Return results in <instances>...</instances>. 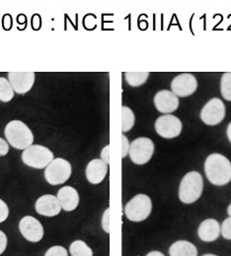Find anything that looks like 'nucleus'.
<instances>
[{
    "label": "nucleus",
    "mask_w": 231,
    "mask_h": 256,
    "mask_svg": "<svg viewBox=\"0 0 231 256\" xmlns=\"http://www.w3.org/2000/svg\"><path fill=\"white\" fill-rule=\"evenodd\" d=\"M107 172H108V164L101 159L90 160L85 170L86 178L91 184H101L106 178Z\"/></svg>",
    "instance_id": "15"
},
{
    "label": "nucleus",
    "mask_w": 231,
    "mask_h": 256,
    "mask_svg": "<svg viewBox=\"0 0 231 256\" xmlns=\"http://www.w3.org/2000/svg\"><path fill=\"white\" fill-rule=\"evenodd\" d=\"M214 256V254H204V256Z\"/></svg>",
    "instance_id": "35"
},
{
    "label": "nucleus",
    "mask_w": 231,
    "mask_h": 256,
    "mask_svg": "<svg viewBox=\"0 0 231 256\" xmlns=\"http://www.w3.org/2000/svg\"><path fill=\"white\" fill-rule=\"evenodd\" d=\"M156 110L161 112L169 114L174 112L179 106V98L172 91L161 90L157 92L153 98Z\"/></svg>",
    "instance_id": "14"
},
{
    "label": "nucleus",
    "mask_w": 231,
    "mask_h": 256,
    "mask_svg": "<svg viewBox=\"0 0 231 256\" xmlns=\"http://www.w3.org/2000/svg\"><path fill=\"white\" fill-rule=\"evenodd\" d=\"M134 122H135V116L132 108H130L129 106H122V131L124 133L130 131L134 126Z\"/></svg>",
    "instance_id": "21"
},
{
    "label": "nucleus",
    "mask_w": 231,
    "mask_h": 256,
    "mask_svg": "<svg viewBox=\"0 0 231 256\" xmlns=\"http://www.w3.org/2000/svg\"><path fill=\"white\" fill-rule=\"evenodd\" d=\"M19 230L23 238L30 242H41L45 234L40 221L32 216H25L20 220Z\"/></svg>",
    "instance_id": "11"
},
{
    "label": "nucleus",
    "mask_w": 231,
    "mask_h": 256,
    "mask_svg": "<svg viewBox=\"0 0 231 256\" xmlns=\"http://www.w3.org/2000/svg\"><path fill=\"white\" fill-rule=\"evenodd\" d=\"M14 93L10 82L4 77H0V100L4 102H10L14 96Z\"/></svg>",
    "instance_id": "22"
},
{
    "label": "nucleus",
    "mask_w": 231,
    "mask_h": 256,
    "mask_svg": "<svg viewBox=\"0 0 231 256\" xmlns=\"http://www.w3.org/2000/svg\"><path fill=\"white\" fill-rule=\"evenodd\" d=\"M130 146L131 144L129 142L128 137L125 134H123L122 135V158H126L129 155Z\"/></svg>",
    "instance_id": "28"
},
{
    "label": "nucleus",
    "mask_w": 231,
    "mask_h": 256,
    "mask_svg": "<svg viewBox=\"0 0 231 256\" xmlns=\"http://www.w3.org/2000/svg\"><path fill=\"white\" fill-rule=\"evenodd\" d=\"M146 256H165L162 252H158V250H153V252H148Z\"/></svg>",
    "instance_id": "32"
},
{
    "label": "nucleus",
    "mask_w": 231,
    "mask_h": 256,
    "mask_svg": "<svg viewBox=\"0 0 231 256\" xmlns=\"http://www.w3.org/2000/svg\"><path fill=\"white\" fill-rule=\"evenodd\" d=\"M170 256H198V250L188 240H177L169 248Z\"/></svg>",
    "instance_id": "18"
},
{
    "label": "nucleus",
    "mask_w": 231,
    "mask_h": 256,
    "mask_svg": "<svg viewBox=\"0 0 231 256\" xmlns=\"http://www.w3.org/2000/svg\"><path fill=\"white\" fill-rule=\"evenodd\" d=\"M9 152V144L3 138H0V157L6 156Z\"/></svg>",
    "instance_id": "30"
},
{
    "label": "nucleus",
    "mask_w": 231,
    "mask_h": 256,
    "mask_svg": "<svg viewBox=\"0 0 231 256\" xmlns=\"http://www.w3.org/2000/svg\"><path fill=\"white\" fill-rule=\"evenodd\" d=\"M198 88V81L193 74L182 73L176 76L171 82V90L177 96H185L193 95Z\"/></svg>",
    "instance_id": "10"
},
{
    "label": "nucleus",
    "mask_w": 231,
    "mask_h": 256,
    "mask_svg": "<svg viewBox=\"0 0 231 256\" xmlns=\"http://www.w3.org/2000/svg\"><path fill=\"white\" fill-rule=\"evenodd\" d=\"M220 93L223 98L231 102V72H226L221 77Z\"/></svg>",
    "instance_id": "23"
},
{
    "label": "nucleus",
    "mask_w": 231,
    "mask_h": 256,
    "mask_svg": "<svg viewBox=\"0 0 231 256\" xmlns=\"http://www.w3.org/2000/svg\"><path fill=\"white\" fill-rule=\"evenodd\" d=\"M200 120L206 126H214L219 124L225 118V106L218 98L208 100L200 112Z\"/></svg>",
    "instance_id": "8"
},
{
    "label": "nucleus",
    "mask_w": 231,
    "mask_h": 256,
    "mask_svg": "<svg viewBox=\"0 0 231 256\" xmlns=\"http://www.w3.org/2000/svg\"><path fill=\"white\" fill-rule=\"evenodd\" d=\"M102 228L106 234H110V208L106 209L102 217Z\"/></svg>",
    "instance_id": "26"
},
{
    "label": "nucleus",
    "mask_w": 231,
    "mask_h": 256,
    "mask_svg": "<svg viewBox=\"0 0 231 256\" xmlns=\"http://www.w3.org/2000/svg\"><path fill=\"white\" fill-rule=\"evenodd\" d=\"M7 244H8L7 236L5 234V232H3L0 230V256L6 250Z\"/></svg>",
    "instance_id": "29"
},
{
    "label": "nucleus",
    "mask_w": 231,
    "mask_h": 256,
    "mask_svg": "<svg viewBox=\"0 0 231 256\" xmlns=\"http://www.w3.org/2000/svg\"><path fill=\"white\" fill-rule=\"evenodd\" d=\"M58 199L66 212L74 211L79 204V194L77 190L71 186H64L58 192Z\"/></svg>",
    "instance_id": "17"
},
{
    "label": "nucleus",
    "mask_w": 231,
    "mask_h": 256,
    "mask_svg": "<svg viewBox=\"0 0 231 256\" xmlns=\"http://www.w3.org/2000/svg\"><path fill=\"white\" fill-rule=\"evenodd\" d=\"M34 72H9L8 81L10 82L15 93L23 95L28 93L35 83Z\"/></svg>",
    "instance_id": "12"
},
{
    "label": "nucleus",
    "mask_w": 231,
    "mask_h": 256,
    "mask_svg": "<svg viewBox=\"0 0 231 256\" xmlns=\"http://www.w3.org/2000/svg\"><path fill=\"white\" fill-rule=\"evenodd\" d=\"M45 256H68V252L66 248L62 246H55L50 248L46 254Z\"/></svg>",
    "instance_id": "24"
},
{
    "label": "nucleus",
    "mask_w": 231,
    "mask_h": 256,
    "mask_svg": "<svg viewBox=\"0 0 231 256\" xmlns=\"http://www.w3.org/2000/svg\"><path fill=\"white\" fill-rule=\"evenodd\" d=\"M154 128L157 134L162 138L173 139L181 134L182 122L175 116L164 114L156 120Z\"/></svg>",
    "instance_id": "9"
},
{
    "label": "nucleus",
    "mask_w": 231,
    "mask_h": 256,
    "mask_svg": "<svg viewBox=\"0 0 231 256\" xmlns=\"http://www.w3.org/2000/svg\"><path fill=\"white\" fill-rule=\"evenodd\" d=\"M203 190V180L201 174L196 172H190L184 176L179 186V199L185 204L195 203L201 196Z\"/></svg>",
    "instance_id": "3"
},
{
    "label": "nucleus",
    "mask_w": 231,
    "mask_h": 256,
    "mask_svg": "<svg viewBox=\"0 0 231 256\" xmlns=\"http://www.w3.org/2000/svg\"><path fill=\"white\" fill-rule=\"evenodd\" d=\"M227 214H228V216H229V217H231V203L229 204L228 208H227Z\"/></svg>",
    "instance_id": "34"
},
{
    "label": "nucleus",
    "mask_w": 231,
    "mask_h": 256,
    "mask_svg": "<svg viewBox=\"0 0 231 256\" xmlns=\"http://www.w3.org/2000/svg\"><path fill=\"white\" fill-rule=\"evenodd\" d=\"M149 77L148 72H127L125 78L128 84L132 87H138L143 85Z\"/></svg>",
    "instance_id": "20"
},
{
    "label": "nucleus",
    "mask_w": 231,
    "mask_h": 256,
    "mask_svg": "<svg viewBox=\"0 0 231 256\" xmlns=\"http://www.w3.org/2000/svg\"><path fill=\"white\" fill-rule=\"evenodd\" d=\"M71 172L70 162L63 158H57L46 168L45 178L51 186H61L69 180Z\"/></svg>",
    "instance_id": "6"
},
{
    "label": "nucleus",
    "mask_w": 231,
    "mask_h": 256,
    "mask_svg": "<svg viewBox=\"0 0 231 256\" xmlns=\"http://www.w3.org/2000/svg\"><path fill=\"white\" fill-rule=\"evenodd\" d=\"M226 134H227V138H228V140L231 143V122L228 124L227 129H226Z\"/></svg>",
    "instance_id": "33"
},
{
    "label": "nucleus",
    "mask_w": 231,
    "mask_h": 256,
    "mask_svg": "<svg viewBox=\"0 0 231 256\" xmlns=\"http://www.w3.org/2000/svg\"><path fill=\"white\" fill-rule=\"evenodd\" d=\"M71 256H93V250L83 240H74L69 246Z\"/></svg>",
    "instance_id": "19"
},
{
    "label": "nucleus",
    "mask_w": 231,
    "mask_h": 256,
    "mask_svg": "<svg viewBox=\"0 0 231 256\" xmlns=\"http://www.w3.org/2000/svg\"><path fill=\"white\" fill-rule=\"evenodd\" d=\"M36 212L45 217H56L62 211V206L57 196L46 194L38 198L35 204Z\"/></svg>",
    "instance_id": "13"
},
{
    "label": "nucleus",
    "mask_w": 231,
    "mask_h": 256,
    "mask_svg": "<svg viewBox=\"0 0 231 256\" xmlns=\"http://www.w3.org/2000/svg\"><path fill=\"white\" fill-rule=\"evenodd\" d=\"M152 211V201L146 194H137L125 206V215L132 222L146 220Z\"/></svg>",
    "instance_id": "4"
},
{
    "label": "nucleus",
    "mask_w": 231,
    "mask_h": 256,
    "mask_svg": "<svg viewBox=\"0 0 231 256\" xmlns=\"http://www.w3.org/2000/svg\"><path fill=\"white\" fill-rule=\"evenodd\" d=\"M220 234V224L215 219H206L202 221L198 228L199 240L204 242H212Z\"/></svg>",
    "instance_id": "16"
},
{
    "label": "nucleus",
    "mask_w": 231,
    "mask_h": 256,
    "mask_svg": "<svg viewBox=\"0 0 231 256\" xmlns=\"http://www.w3.org/2000/svg\"><path fill=\"white\" fill-rule=\"evenodd\" d=\"M8 216H9V208L7 204L2 199H0V223L5 222Z\"/></svg>",
    "instance_id": "27"
},
{
    "label": "nucleus",
    "mask_w": 231,
    "mask_h": 256,
    "mask_svg": "<svg viewBox=\"0 0 231 256\" xmlns=\"http://www.w3.org/2000/svg\"><path fill=\"white\" fill-rule=\"evenodd\" d=\"M54 160V153L42 145H31L22 153L23 162L33 168H46Z\"/></svg>",
    "instance_id": "5"
},
{
    "label": "nucleus",
    "mask_w": 231,
    "mask_h": 256,
    "mask_svg": "<svg viewBox=\"0 0 231 256\" xmlns=\"http://www.w3.org/2000/svg\"><path fill=\"white\" fill-rule=\"evenodd\" d=\"M4 134L8 144L15 149L25 150L33 145V132L21 120H12L8 122L4 130Z\"/></svg>",
    "instance_id": "2"
},
{
    "label": "nucleus",
    "mask_w": 231,
    "mask_h": 256,
    "mask_svg": "<svg viewBox=\"0 0 231 256\" xmlns=\"http://www.w3.org/2000/svg\"><path fill=\"white\" fill-rule=\"evenodd\" d=\"M154 143L150 138L139 137L132 141L130 146L129 156L135 164H145L151 160L154 154Z\"/></svg>",
    "instance_id": "7"
},
{
    "label": "nucleus",
    "mask_w": 231,
    "mask_h": 256,
    "mask_svg": "<svg viewBox=\"0 0 231 256\" xmlns=\"http://www.w3.org/2000/svg\"><path fill=\"white\" fill-rule=\"evenodd\" d=\"M204 172L211 184L226 186L231 182V162L221 154H210L204 162Z\"/></svg>",
    "instance_id": "1"
},
{
    "label": "nucleus",
    "mask_w": 231,
    "mask_h": 256,
    "mask_svg": "<svg viewBox=\"0 0 231 256\" xmlns=\"http://www.w3.org/2000/svg\"><path fill=\"white\" fill-rule=\"evenodd\" d=\"M101 160L105 162L107 164H110V145L103 148L101 152Z\"/></svg>",
    "instance_id": "31"
},
{
    "label": "nucleus",
    "mask_w": 231,
    "mask_h": 256,
    "mask_svg": "<svg viewBox=\"0 0 231 256\" xmlns=\"http://www.w3.org/2000/svg\"><path fill=\"white\" fill-rule=\"evenodd\" d=\"M220 234L225 240H231V217L225 219L220 226Z\"/></svg>",
    "instance_id": "25"
}]
</instances>
